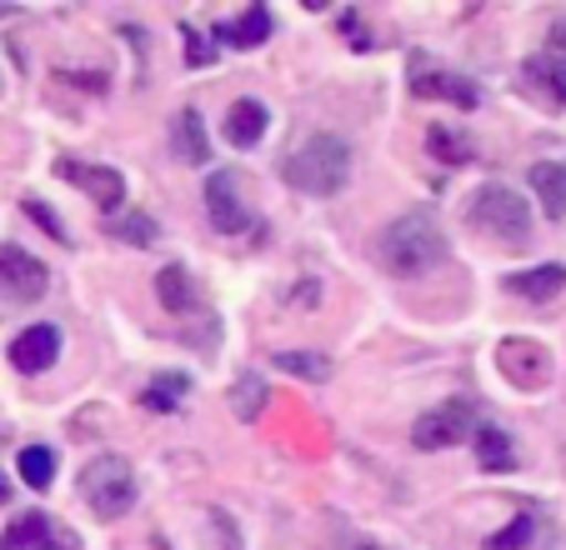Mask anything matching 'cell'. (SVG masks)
<instances>
[{
	"label": "cell",
	"instance_id": "cell-29",
	"mask_svg": "<svg viewBox=\"0 0 566 550\" xmlns=\"http://www.w3.org/2000/svg\"><path fill=\"white\" fill-rule=\"evenodd\" d=\"M211 61H216L211 45H201V35L186 31V65H191V71H201V65H211Z\"/></svg>",
	"mask_w": 566,
	"mask_h": 550
},
{
	"label": "cell",
	"instance_id": "cell-13",
	"mask_svg": "<svg viewBox=\"0 0 566 550\" xmlns=\"http://www.w3.org/2000/svg\"><path fill=\"white\" fill-rule=\"evenodd\" d=\"M526 186H532V195L542 201V211L552 215V221H562L566 215V166L562 160H536V166L526 170Z\"/></svg>",
	"mask_w": 566,
	"mask_h": 550
},
{
	"label": "cell",
	"instance_id": "cell-30",
	"mask_svg": "<svg viewBox=\"0 0 566 550\" xmlns=\"http://www.w3.org/2000/svg\"><path fill=\"white\" fill-rule=\"evenodd\" d=\"M6 500H11V480L0 476V506H6Z\"/></svg>",
	"mask_w": 566,
	"mask_h": 550
},
{
	"label": "cell",
	"instance_id": "cell-17",
	"mask_svg": "<svg viewBox=\"0 0 566 550\" xmlns=\"http://www.w3.org/2000/svg\"><path fill=\"white\" fill-rule=\"evenodd\" d=\"M216 35L226 45H235V51H256V45L271 41V11L266 6H251L241 21H216Z\"/></svg>",
	"mask_w": 566,
	"mask_h": 550
},
{
	"label": "cell",
	"instance_id": "cell-31",
	"mask_svg": "<svg viewBox=\"0 0 566 550\" xmlns=\"http://www.w3.org/2000/svg\"><path fill=\"white\" fill-rule=\"evenodd\" d=\"M361 550H381V546H361Z\"/></svg>",
	"mask_w": 566,
	"mask_h": 550
},
{
	"label": "cell",
	"instance_id": "cell-8",
	"mask_svg": "<svg viewBox=\"0 0 566 550\" xmlns=\"http://www.w3.org/2000/svg\"><path fill=\"white\" fill-rule=\"evenodd\" d=\"M496 360H502V376H506V381L526 385V391H536V385L552 381V356H546L536 340H522V336L502 340V346H496Z\"/></svg>",
	"mask_w": 566,
	"mask_h": 550
},
{
	"label": "cell",
	"instance_id": "cell-12",
	"mask_svg": "<svg viewBox=\"0 0 566 550\" xmlns=\"http://www.w3.org/2000/svg\"><path fill=\"white\" fill-rule=\"evenodd\" d=\"M0 550H71V536H55V520L41 510H25L21 520L6 526Z\"/></svg>",
	"mask_w": 566,
	"mask_h": 550
},
{
	"label": "cell",
	"instance_id": "cell-7",
	"mask_svg": "<svg viewBox=\"0 0 566 550\" xmlns=\"http://www.w3.org/2000/svg\"><path fill=\"white\" fill-rule=\"evenodd\" d=\"M45 286H51V271H45L41 261H35L31 251H21V245H0V290L11 300H41Z\"/></svg>",
	"mask_w": 566,
	"mask_h": 550
},
{
	"label": "cell",
	"instance_id": "cell-28",
	"mask_svg": "<svg viewBox=\"0 0 566 550\" xmlns=\"http://www.w3.org/2000/svg\"><path fill=\"white\" fill-rule=\"evenodd\" d=\"M532 530H536V526H532V516H516L512 526L496 530V536L486 540V550H522L526 540H532Z\"/></svg>",
	"mask_w": 566,
	"mask_h": 550
},
{
	"label": "cell",
	"instance_id": "cell-5",
	"mask_svg": "<svg viewBox=\"0 0 566 550\" xmlns=\"http://www.w3.org/2000/svg\"><path fill=\"white\" fill-rule=\"evenodd\" d=\"M206 215L221 235H241L251 225V201H247V180L235 170H211L206 176Z\"/></svg>",
	"mask_w": 566,
	"mask_h": 550
},
{
	"label": "cell",
	"instance_id": "cell-11",
	"mask_svg": "<svg viewBox=\"0 0 566 550\" xmlns=\"http://www.w3.org/2000/svg\"><path fill=\"white\" fill-rule=\"evenodd\" d=\"M55 356H61V330L55 326H31V330H21V336L11 340V366L21 376L51 371Z\"/></svg>",
	"mask_w": 566,
	"mask_h": 550
},
{
	"label": "cell",
	"instance_id": "cell-6",
	"mask_svg": "<svg viewBox=\"0 0 566 550\" xmlns=\"http://www.w3.org/2000/svg\"><path fill=\"white\" fill-rule=\"evenodd\" d=\"M471 425H476L471 405L451 401V405H441V411H427L411 425V445H417V451H451V445H461L471 435Z\"/></svg>",
	"mask_w": 566,
	"mask_h": 550
},
{
	"label": "cell",
	"instance_id": "cell-14",
	"mask_svg": "<svg viewBox=\"0 0 566 550\" xmlns=\"http://www.w3.org/2000/svg\"><path fill=\"white\" fill-rule=\"evenodd\" d=\"M411 96H421V101H451V106H461V110H476V101H481L471 81H461V75H441V71L417 75V81H411Z\"/></svg>",
	"mask_w": 566,
	"mask_h": 550
},
{
	"label": "cell",
	"instance_id": "cell-21",
	"mask_svg": "<svg viewBox=\"0 0 566 550\" xmlns=\"http://www.w3.org/2000/svg\"><path fill=\"white\" fill-rule=\"evenodd\" d=\"M266 401H271V391H266L261 376H241V381L231 385V415L235 421H256V415L266 411Z\"/></svg>",
	"mask_w": 566,
	"mask_h": 550
},
{
	"label": "cell",
	"instance_id": "cell-24",
	"mask_svg": "<svg viewBox=\"0 0 566 550\" xmlns=\"http://www.w3.org/2000/svg\"><path fill=\"white\" fill-rule=\"evenodd\" d=\"M276 371L301 376V381H326V376H332V360L316 356V350H281V356H276Z\"/></svg>",
	"mask_w": 566,
	"mask_h": 550
},
{
	"label": "cell",
	"instance_id": "cell-18",
	"mask_svg": "<svg viewBox=\"0 0 566 550\" xmlns=\"http://www.w3.org/2000/svg\"><path fill=\"white\" fill-rule=\"evenodd\" d=\"M171 140H176V156H181L186 166H206V160H211V140H206V120L196 116L191 106H186L181 116H176Z\"/></svg>",
	"mask_w": 566,
	"mask_h": 550
},
{
	"label": "cell",
	"instance_id": "cell-1",
	"mask_svg": "<svg viewBox=\"0 0 566 550\" xmlns=\"http://www.w3.org/2000/svg\"><path fill=\"white\" fill-rule=\"evenodd\" d=\"M376 255L391 275H421L447 261V235L437 231V221L427 211H407L376 235Z\"/></svg>",
	"mask_w": 566,
	"mask_h": 550
},
{
	"label": "cell",
	"instance_id": "cell-20",
	"mask_svg": "<svg viewBox=\"0 0 566 550\" xmlns=\"http://www.w3.org/2000/svg\"><path fill=\"white\" fill-rule=\"evenodd\" d=\"M476 461H481V470H512L516 466L512 435L496 431V425H481L476 431Z\"/></svg>",
	"mask_w": 566,
	"mask_h": 550
},
{
	"label": "cell",
	"instance_id": "cell-22",
	"mask_svg": "<svg viewBox=\"0 0 566 550\" xmlns=\"http://www.w3.org/2000/svg\"><path fill=\"white\" fill-rule=\"evenodd\" d=\"M427 150L441 160V166H467V160H471L467 136H461V130H451V126H431L427 130Z\"/></svg>",
	"mask_w": 566,
	"mask_h": 550
},
{
	"label": "cell",
	"instance_id": "cell-19",
	"mask_svg": "<svg viewBox=\"0 0 566 550\" xmlns=\"http://www.w3.org/2000/svg\"><path fill=\"white\" fill-rule=\"evenodd\" d=\"M156 296L160 306L171 310V316H186V310H196V281L186 265H166V271L156 275Z\"/></svg>",
	"mask_w": 566,
	"mask_h": 550
},
{
	"label": "cell",
	"instance_id": "cell-23",
	"mask_svg": "<svg viewBox=\"0 0 566 550\" xmlns=\"http://www.w3.org/2000/svg\"><path fill=\"white\" fill-rule=\"evenodd\" d=\"M106 235H116V241H130V245H156V221L140 211H126V215H106Z\"/></svg>",
	"mask_w": 566,
	"mask_h": 550
},
{
	"label": "cell",
	"instance_id": "cell-25",
	"mask_svg": "<svg viewBox=\"0 0 566 550\" xmlns=\"http://www.w3.org/2000/svg\"><path fill=\"white\" fill-rule=\"evenodd\" d=\"M15 466H21V480H25V486H31V490H45V486L55 480V451H45V445H25Z\"/></svg>",
	"mask_w": 566,
	"mask_h": 550
},
{
	"label": "cell",
	"instance_id": "cell-26",
	"mask_svg": "<svg viewBox=\"0 0 566 550\" xmlns=\"http://www.w3.org/2000/svg\"><path fill=\"white\" fill-rule=\"evenodd\" d=\"M186 391H191V381H186V376H156V381L146 385V395H140V401H146V411H176Z\"/></svg>",
	"mask_w": 566,
	"mask_h": 550
},
{
	"label": "cell",
	"instance_id": "cell-16",
	"mask_svg": "<svg viewBox=\"0 0 566 550\" xmlns=\"http://www.w3.org/2000/svg\"><path fill=\"white\" fill-rule=\"evenodd\" d=\"M506 290L512 296H526V300H556L566 290V265H536V271H516L506 275Z\"/></svg>",
	"mask_w": 566,
	"mask_h": 550
},
{
	"label": "cell",
	"instance_id": "cell-27",
	"mask_svg": "<svg viewBox=\"0 0 566 550\" xmlns=\"http://www.w3.org/2000/svg\"><path fill=\"white\" fill-rule=\"evenodd\" d=\"M25 215H31V221L41 225V231H51V241H61V245H75V241H71V231H65V225H61V215H55L51 205L41 201V195H25Z\"/></svg>",
	"mask_w": 566,
	"mask_h": 550
},
{
	"label": "cell",
	"instance_id": "cell-4",
	"mask_svg": "<svg viewBox=\"0 0 566 550\" xmlns=\"http://www.w3.org/2000/svg\"><path fill=\"white\" fill-rule=\"evenodd\" d=\"M81 496L96 510L101 520H120L136 506V470L120 461V455H96L86 470H81Z\"/></svg>",
	"mask_w": 566,
	"mask_h": 550
},
{
	"label": "cell",
	"instance_id": "cell-10",
	"mask_svg": "<svg viewBox=\"0 0 566 550\" xmlns=\"http://www.w3.org/2000/svg\"><path fill=\"white\" fill-rule=\"evenodd\" d=\"M522 85L536 101H546L552 110H566V55L542 51L522 65Z\"/></svg>",
	"mask_w": 566,
	"mask_h": 550
},
{
	"label": "cell",
	"instance_id": "cell-15",
	"mask_svg": "<svg viewBox=\"0 0 566 550\" xmlns=\"http://www.w3.org/2000/svg\"><path fill=\"white\" fill-rule=\"evenodd\" d=\"M266 126H271V116H266V106L261 101H235L231 110H226V140H231L235 150H251L261 136H266Z\"/></svg>",
	"mask_w": 566,
	"mask_h": 550
},
{
	"label": "cell",
	"instance_id": "cell-3",
	"mask_svg": "<svg viewBox=\"0 0 566 550\" xmlns=\"http://www.w3.org/2000/svg\"><path fill=\"white\" fill-rule=\"evenodd\" d=\"M467 225L481 235H492L502 245H526L532 241V205H526L522 191L492 180V186H481L467 205Z\"/></svg>",
	"mask_w": 566,
	"mask_h": 550
},
{
	"label": "cell",
	"instance_id": "cell-2",
	"mask_svg": "<svg viewBox=\"0 0 566 550\" xmlns=\"http://www.w3.org/2000/svg\"><path fill=\"white\" fill-rule=\"evenodd\" d=\"M281 180L306 195H336L352 180V146L342 136H306L286 160H281Z\"/></svg>",
	"mask_w": 566,
	"mask_h": 550
},
{
	"label": "cell",
	"instance_id": "cell-9",
	"mask_svg": "<svg viewBox=\"0 0 566 550\" xmlns=\"http://www.w3.org/2000/svg\"><path fill=\"white\" fill-rule=\"evenodd\" d=\"M61 176L71 180V186H81V191L91 195V201L101 205V211H116V205H126V176L111 166H75V160H61Z\"/></svg>",
	"mask_w": 566,
	"mask_h": 550
}]
</instances>
